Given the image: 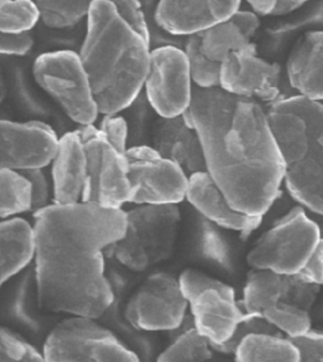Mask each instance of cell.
<instances>
[{
	"label": "cell",
	"mask_w": 323,
	"mask_h": 362,
	"mask_svg": "<svg viewBox=\"0 0 323 362\" xmlns=\"http://www.w3.org/2000/svg\"><path fill=\"white\" fill-rule=\"evenodd\" d=\"M308 136L305 157L286 168L285 181L297 202L323 216V144L309 131Z\"/></svg>",
	"instance_id": "cell-21"
},
{
	"label": "cell",
	"mask_w": 323,
	"mask_h": 362,
	"mask_svg": "<svg viewBox=\"0 0 323 362\" xmlns=\"http://www.w3.org/2000/svg\"><path fill=\"white\" fill-rule=\"evenodd\" d=\"M124 158L131 185L130 203L177 205L186 199L189 175L154 147L146 144L129 146Z\"/></svg>",
	"instance_id": "cell-10"
},
{
	"label": "cell",
	"mask_w": 323,
	"mask_h": 362,
	"mask_svg": "<svg viewBox=\"0 0 323 362\" xmlns=\"http://www.w3.org/2000/svg\"><path fill=\"white\" fill-rule=\"evenodd\" d=\"M252 12L257 16H272L274 10L276 0H254L249 2Z\"/></svg>",
	"instance_id": "cell-42"
},
{
	"label": "cell",
	"mask_w": 323,
	"mask_h": 362,
	"mask_svg": "<svg viewBox=\"0 0 323 362\" xmlns=\"http://www.w3.org/2000/svg\"><path fill=\"white\" fill-rule=\"evenodd\" d=\"M52 189L55 204L82 202L86 180L85 148L76 130L60 138L57 155L52 163Z\"/></svg>",
	"instance_id": "cell-19"
},
{
	"label": "cell",
	"mask_w": 323,
	"mask_h": 362,
	"mask_svg": "<svg viewBox=\"0 0 323 362\" xmlns=\"http://www.w3.org/2000/svg\"><path fill=\"white\" fill-rule=\"evenodd\" d=\"M35 82L69 118L78 124H94L100 114L88 75L79 54L69 49L46 52L33 62Z\"/></svg>",
	"instance_id": "cell-6"
},
{
	"label": "cell",
	"mask_w": 323,
	"mask_h": 362,
	"mask_svg": "<svg viewBox=\"0 0 323 362\" xmlns=\"http://www.w3.org/2000/svg\"><path fill=\"white\" fill-rule=\"evenodd\" d=\"M281 69L257 57V49L233 52L221 66L220 88L233 95L274 104L281 96Z\"/></svg>",
	"instance_id": "cell-14"
},
{
	"label": "cell",
	"mask_w": 323,
	"mask_h": 362,
	"mask_svg": "<svg viewBox=\"0 0 323 362\" xmlns=\"http://www.w3.org/2000/svg\"><path fill=\"white\" fill-rule=\"evenodd\" d=\"M252 334H270V335H279L278 330L273 325L267 322L266 320L256 315L249 314V317L239 324L233 333L232 338L228 339L225 344L214 348L217 352L224 354H235L239 344L246 339L247 336Z\"/></svg>",
	"instance_id": "cell-34"
},
{
	"label": "cell",
	"mask_w": 323,
	"mask_h": 362,
	"mask_svg": "<svg viewBox=\"0 0 323 362\" xmlns=\"http://www.w3.org/2000/svg\"><path fill=\"white\" fill-rule=\"evenodd\" d=\"M188 306L180 280L168 274H155L128 300L125 315L138 329L175 330L182 325Z\"/></svg>",
	"instance_id": "cell-12"
},
{
	"label": "cell",
	"mask_w": 323,
	"mask_h": 362,
	"mask_svg": "<svg viewBox=\"0 0 323 362\" xmlns=\"http://www.w3.org/2000/svg\"><path fill=\"white\" fill-rule=\"evenodd\" d=\"M35 228L19 217L4 219L0 226L2 285L35 257Z\"/></svg>",
	"instance_id": "cell-22"
},
{
	"label": "cell",
	"mask_w": 323,
	"mask_h": 362,
	"mask_svg": "<svg viewBox=\"0 0 323 362\" xmlns=\"http://www.w3.org/2000/svg\"><path fill=\"white\" fill-rule=\"evenodd\" d=\"M33 211V190L30 180L21 172L0 169V216L11 218Z\"/></svg>",
	"instance_id": "cell-26"
},
{
	"label": "cell",
	"mask_w": 323,
	"mask_h": 362,
	"mask_svg": "<svg viewBox=\"0 0 323 362\" xmlns=\"http://www.w3.org/2000/svg\"><path fill=\"white\" fill-rule=\"evenodd\" d=\"M319 291V286L298 274L254 269L247 276L242 308L247 314L266 320L288 338H296L310 330V311Z\"/></svg>",
	"instance_id": "cell-4"
},
{
	"label": "cell",
	"mask_w": 323,
	"mask_h": 362,
	"mask_svg": "<svg viewBox=\"0 0 323 362\" xmlns=\"http://www.w3.org/2000/svg\"><path fill=\"white\" fill-rule=\"evenodd\" d=\"M86 158L83 202L122 209L131 199V185L124 155L117 151L94 124L78 127Z\"/></svg>",
	"instance_id": "cell-9"
},
{
	"label": "cell",
	"mask_w": 323,
	"mask_h": 362,
	"mask_svg": "<svg viewBox=\"0 0 323 362\" xmlns=\"http://www.w3.org/2000/svg\"><path fill=\"white\" fill-rule=\"evenodd\" d=\"M54 128L46 122H0V169L25 172L52 164L59 146Z\"/></svg>",
	"instance_id": "cell-13"
},
{
	"label": "cell",
	"mask_w": 323,
	"mask_h": 362,
	"mask_svg": "<svg viewBox=\"0 0 323 362\" xmlns=\"http://www.w3.org/2000/svg\"><path fill=\"white\" fill-rule=\"evenodd\" d=\"M178 280L190 306L194 327L213 349L232 338L239 324L249 317L236 300L232 286L221 281L193 269L183 272Z\"/></svg>",
	"instance_id": "cell-7"
},
{
	"label": "cell",
	"mask_w": 323,
	"mask_h": 362,
	"mask_svg": "<svg viewBox=\"0 0 323 362\" xmlns=\"http://www.w3.org/2000/svg\"><path fill=\"white\" fill-rule=\"evenodd\" d=\"M235 362H300L299 352L290 339L270 334H252L239 344Z\"/></svg>",
	"instance_id": "cell-25"
},
{
	"label": "cell",
	"mask_w": 323,
	"mask_h": 362,
	"mask_svg": "<svg viewBox=\"0 0 323 362\" xmlns=\"http://www.w3.org/2000/svg\"><path fill=\"white\" fill-rule=\"evenodd\" d=\"M152 146L163 158L180 165L189 177L207 172L201 141L182 115L170 119L160 117L153 127Z\"/></svg>",
	"instance_id": "cell-17"
},
{
	"label": "cell",
	"mask_w": 323,
	"mask_h": 362,
	"mask_svg": "<svg viewBox=\"0 0 323 362\" xmlns=\"http://www.w3.org/2000/svg\"><path fill=\"white\" fill-rule=\"evenodd\" d=\"M183 51L187 58L194 86L206 89L220 88L222 65L206 57L200 35L187 37Z\"/></svg>",
	"instance_id": "cell-29"
},
{
	"label": "cell",
	"mask_w": 323,
	"mask_h": 362,
	"mask_svg": "<svg viewBox=\"0 0 323 362\" xmlns=\"http://www.w3.org/2000/svg\"><path fill=\"white\" fill-rule=\"evenodd\" d=\"M305 1H299V0H276L274 10H273L272 16H285L288 13H293L294 11L299 9Z\"/></svg>",
	"instance_id": "cell-41"
},
{
	"label": "cell",
	"mask_w": 323,
	"mask_h": 362,
	"mask_svg": "<svg viewBox=\"0 0 323 362\" xmlns=\"http://www.w3.org/2000/svg\"><path fill=\"white\" fill-rule=\"evenodd\" d=\"M319 240V226L296 207L262 236L247 255V263L257 270L297 274Z\"/></svg>",
	"instance_id": "cell-8"
},
{
	"label": "cell",
	"mask_w": 323,
	"mask_h": 362,
	"mask_svg": "<svg viewBox=\"0 0 323 362\" xmlns=\"http://www.w3.org/2000/svg\"><path fill=\"white\" fill-rule=\"evenodd\" d=\"M37 4L40 21L45 26L51 29H69L80 23L83 18L88 19L92 1H49L39 0Z\"/></svg>",
	"instance_id": "cell-27"
},
{
	"label": "cell",
	"mask_w": 323,
	"mask_h": 362,
	"mask_svg": "<svg viewBox=\"0 0 323 362\" xmlns=\"http://www.w3.org/2000/svg\"><path fill=\"white\" fill-rule=\"evenodd\" d=\"M299 352L300 362H323V332L311 329L296 338H289Z\"/></svg>",
	"instance_id": "cell-36"
},
{
	"label": "cell",
	"mask_w": 323,
	"mask_h": 362,
	"mask_svg": "<svg viewBox=\"0 0 323 362\" xmlns=\"http://www.w3.org/2000/svg\"><path fill=\"white\" fill-rule=\"evenodd\" d=\"M288 75L299 95L323 101V30L306 33L300 39L288 58Z\"/></svg>",
	"instance_id": "cell-20"
},
{
	"label": "cell",
	"mask_w": 323,
	"mask_h": 362,
	"mask_svg": "<svg viewBox=\"0 0 323 362\" xmlns=\"http://www.w3.org/2000/svg\"><path fill=\"white\" fill-rule=\"evenodd\" d=\"M0 359L1 362H47L44 354L5 327L0 332Z\"/></svg>",
	"instance_id": "cell-31"
},
{
	"label": "cell",
	"mask_w": 323,
	"mask_h": 362,
	"mask_svg": "<svg viewBox=\"0 0 323 362\" xmlns=\"http://www.w3.org/2000/svg\"><path fill=\"white\" fill-rule=\"evenodd\" d=\"M79 57L100 114H119L140 97L151 47L119 18L111 0H94Z\"/></svg>",
	"instance_id": "cell-3"
},
{
	"label": "cell",
	"mask_w": 323,
	"mask_h": 362,
	"mask_svg": "<svg viewBox=\"0 0 323 362\" xmlns=\"http://www.w3.org/2000/svg\"><path fill=\"white\" fill-rule=\"evenodd\" d=\"M205 252L219 264L228 263V250L221 236L214 230L213 224L206 223L204 229Z\"/></svg>",
	"instance_id": "cell-40"
},
{
	"label": "cell",
	"mask_w": 323,
	"mask_h": 362,
	"mask_svg": "<svg viewBox=\"0 0 323 362\" xmlns=\"http://www.w3.org/2000/svg\"><path fill=\"white\" fill-rule=\"evenodd\" d=\"M298 274L313 285H323V239L320 238L317 242L307 262Z\"/></svg>",
	"instance_id": "cell-39"
},
{
	"label": "cell",
	"mask_w": 323,
	"mask_h": 362,
	"mask_svg": "<svg viewBox=\"0 0 323 362\" xmlns=\"http://www.w3.org/2000/svg\"><path fill=\"white\" fill-rule=\"evenodd\" d=\"M240 1L163 0L155 6L154 21L160 29L174 36L199 35L214 25L232 18Z\"/></svg>",
	"instance_id": "cell-15"
},
{
	"label": "cell",
	"mask_w": 323,
	"mask_h": 362,
	"mask_svg": "<svg viewBox=\"0 0 323 362\" xmlns=\"http://www.w3.org/2000/svg\"><path fill=\"white\" fill-rule=\"evenodd\" d=\"M143 90L160 118H175L190 108L194 83L183 49L163 45L151 49Z\"/></svg>",
	"instance_id": "cell-11"
},
{
	"label": "cell",
	"mask_w": 323,
	"mask_h": 362,
	"mask_svg": "<svg viewBox=\"0 0 323 362\" xmlns=\"http://www.w3.org/2000/svg\"><path fill=\"white\" fill-rule=\"evenodd\" d=\"M267 122L286 168L302 160L309 147L307 124L303 117L291 111L269 110Z\"/></svg>",
	"instance_id": "cell-23"
},
{
	"label": "cell",
	"mask_w": 323,
	"mask_h": 362,
	"mask_svg": "<svg viewBox=\"0 0 323 362\" xmlns=\"http://www.w3.org/2000/svg\"><path fill=\"white\" fill-rule=\"evenodd\" d=\"M180 211L175 204L138 205L127 211V229L114 246L119 263L141 272L171 257Z\"/></svg>",
	"instance_id": "cell-5"
},
{
	"label": "cell",
	"mask_w": 323,
	"mask_h": 362,
	"mask_svg": "<svg viewBox=\"0 0 323 362\" xmlns=\"http://www.w3.org/2000/svg\"><path fill=\"white\" fill-rule=\"evenodd\" d=\"M33 39L30 33H0V52L8 57H22L33 48Z\"/></svg>",
	"instance_id": "cell-37"
},
{
	"label": "cell",
	"mask_w": 323,
	"mask_h": 362,
	"mask_svg": "<svg viewBox=\"0 0 323 362\" xmlns=\"http://www.w3.org/2000/svg\"><path fill=\"white\" fill-rule=\"evenodd\" d=\"M30 180L33 190V211H37L49 206V187L43 169L21 172Z\"/></svg>",
	"instance_id": "cell-38"
},
{
	"label": "cell",
	"mask_w": 323,
	"mask_h": 362,
	"mask_svg": "<svg viewBox=\"0 0 323 362\" xmlns=\"http://www.w3.org/2000/svg\"><path fill=\"white\" fill-rule=\"evenodd\" d=\"M92 359L93 362H141L110 331L94 344Z\"/></svg>",
	"instance_id": "cell-33"
},
{
	"label": "cell",
	"mask_w": 323,
	"mask_h": 362,
	"mask_svg": "<svg viewBox=\"0 0 323 362\" xmlns=\"http://www.w3.org/2000/svg\"><path fill=\"white\" fill-rule=\"evenodd\" d=\"M210 342L194 328L184 331L158 356V362H206L213 356Z\"/></svg>",
	"instance_id": "cell-28"
},
{
	"label": "cell",
	"mask_w": 323,
	"mask_h": 362,
	"mask_svg": "<svg viewBox=\"0 0 323 362\" xmlns=\"http://www.w3.org/2000/svg\"><path fill=\"white\" fill-rule=\"evenodd\" d=\"M99 130L101 131L108 143L117 150L124 155L128 149V137H129V127L127 119L119 114H108L102 115L100 122Z\"/></svg>",
	"instance_id": "cell-35"
},
{
	"label": "cell",
	"mask_w": 323,
	"mask_h": 362,
	"mask_svg": "<svg viewBox=\"0 0 323 362\" xmlns=\"http://www.w3.org/2000/svg\"><path fill=\"white\" fill-rule=\"evenodd\" d=\"M96 319L71 316L49 333L44 344L47 362H93L94 344L108 332Z\"/></svg>",
	"instance_id": "cell-18"
},
{
	"label": "cell",
	"mask_w": 323,
	"mask_h": 362,
	"mask_svg": "<svg viewBox=\"0 0 323 362\" xmlns=\"http://www.w3.org/2000/svg\"><path fill=\"white\" fill-rule=\"evenodd\" d=\"M207 173L235 210L261 216L280 194L286 166L256 100L194 86L190 108Z\"/></svg>",
	"instance_id": "cell-2"
},
{
	"label": "cell",
	"mask_w": 323,
	"mask_h": 362,
	"mask_svg": "<svg viewBox=\"0 0 323 362\" xmlns=\"http://www.w3.org/2000/svg\"><path fill=\"white\" fill-rule=\"evenodd\" d=\"M40 21L37 4L30 0H0V32L30 33Z\"/></svg>",
	"instance_id": "cell-30"
},
{
	"label": "cell",
	"mask_w": 323,
	"mask_h": 362,
	"mask_svg": "<svg viewBox=\"0 0 323 362\" xmlns=\"http://www.w3.org/2000/svg\"><path fill=\"white\" fill-rule=\"evenodd\" d=\"M112 2L122 21L151 47L152 33L141 2L136 0H114Z\"/></svg>",
	"instance_id": "cell-32"
},
{
	"label": "cell",
	"mask_w": 323,
	"mask_h": 362,
	"mask_svg": "<svg viewBox=\"0 0 323 362\" xmlns=\"http://www.w3.org/2000/svg\"><path fill=\"white\" fill-rule=\"evenodd\" d=\"M186 199L211 224L236 230L244 238L252 235L263 221V217L247 216L235 210L207 172L189 177Z\"/></svg>",
	"instance_id": "cell-16"
},
{
	"label": "cell",
	"mask_w": 323,
	"mask_h": 362,
	"mask_svg": "<svg viewBox=\"0 0 323 362\" xmlns=\"http://www.w3.org/2000/svg\"><path fill=\"white\" fill-rule=\"evenodd\" d=\"M199 35L206 57L221 65L233 52L256 49V45L252 41L253 35L243 29L235 15Z\"/></svg>",
	"instance_id": "cell-24"
},
{
	"label": "cell",
	"mask_w": 323,
	"mask_h": 362,
	"mask_svg": "<svg viewBox=\"0 0 323 362\" xmlns=\"http://www.w3.org/2000/svg\"><path fill=\"white\" fill-rule=\"evenodd\" d=\"M33 216L39 306L98 319L114 300L104 252L124 236L127 211L94 202L52 203Z\"/></svg>",
	"instance_id": "cell-1"
}]
</instances>
